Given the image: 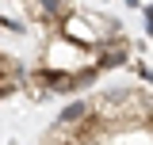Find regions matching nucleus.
Instances as JSON below:
<instances>
[{
    "label": "nucleus",
    "instance_id": "nucleus-3",
    "mask_svg": "<svg viewBox=\"0 0 153 145\" xmlns=\"http://www.w3.org/2000/svg\"><path fill=\"white\" fill-rule=\"evenodd\" d=\"M126 4H138V0H126Z\"/></svg>",
    "mask_w": 153,
    "mask_h": 145
},
{
    "label": "nucleus",
    "instance_id": "nucleus-2",
    "mask_svg": "<svg viewBox=\"0 0 153 145\" xmlns=\"http://www.w3.org/2000/svg\"><path fill=\"white\" fill-rule=\"evenodd\" d=\"M146 27H149V35H153V4L146 8Z\"/></svg>",
    "mask_w": 153,
    "mask_h": 145
},
{
    "label": "nucleus",
    "instance_id": "nucleus-1",
    "mask_svg": "<svg viewBox=\"0 0 153 145\" xmlns=\"http://www.w3.org/2000/svg\"><path fill=\"white\" fill-rule=\"evenodd\" d=\"M92 111H96L92 99H76V103H69V107L54 118V126H76V122H80V118H88Z\"/></svg>",
    "mask_w": 153,
    "mask_h": 145
}]
</instances>
